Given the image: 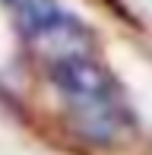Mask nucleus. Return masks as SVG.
I'll list each match as a JSON object with an SVG mask.
<instances>
[{"mask_svg":"<svg viewBox=\"0 0 152 155\" xmlns=\"http://www.w3.org/2000/svg\"><path fill=\"white\" fill-rule=\"evenodd\" d=\"M54 86L60 89L67 98L79 104H89V108H105L114 95L111 76L98 67V63L86 60V57H64L54 63L51 70Z\"/></svg>","mask_w":152,"mask_h":155,"instance_id":"nucleus-1","label":"nucleus"},{"mask_svg":"<svg viewBox=\"0 0 152 155\" xmlns=\"http://www.w3.org/2000/svg\"><path fill=\"white\" fill-rule=\"evenodd\" d=\"M19 16H22L25 29L35 35H51L57 32L60 25H67V16L54 0H25L19 6Z\"/></svg>","mask_w":152,"mask_h":155,"instance_id":"nucleus-2","label":"nucleus"},{"mask_svg":"<svg viewBox=\"0 0 152 155\" xmlns=\"http://www.w3.org/2000/svg\"><path fill=\"white\" fill-rule=\"evenodd\" d=\"M6 3H10V6H16V10H19V6H22L25 0H6Z\"/></svg>","mask_w":152,"mask_h":155,"instance_id":"nucleus-3","label":"nucleus"}]
</instances>
